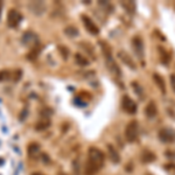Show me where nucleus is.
<instances>
[{"label": "nucleus", "instance_id": "9b49d317", "mask_svg": "<svg viewBox=\"0 0 175 175\" xmlns=\"http://www.w3.org/2000/svg\"><path fill=\"white\" fill-rule=\"evenodd\" d=\"M145 114H146V117L149 118V119H153V118L157 117L158 107L154 100H151L148 104L146 105V107H145Z\"/></svg>", "mask_w": 175, "mask_h": 175}, {"label": "nucleus", "instance_id": "6e6552de", "mask_svg": "<svg viewBox=\"0 0 175 175\" xmlns=\"http://www.w3.org/2000/svg\"><path fill=\"white\" fill-rule=\"evenodd\" d=\"M20 20H21V14L17 9H9L8 14H7V25L12 28H15L20 24Z\"/></svg>", "mask_w": 175, "mask_h": 175}, {"label": "nucleus", "instance_id": "a211bd4d", "mask_svg": "<svg viewBox=\"0 0 175 175\" xmlns=\"http://www.w3.org/2000/svg\"><path fill=\"white\" fill-rule=\"evenodd\" d=\"M132 87H133V89L135 90V92H137L138 96L139 97L141 96V98H144V96H142V95H144V92H142V88L140 87L137 82H132Z\"/></svg>", "mask_w": 175, "mask_h": 175}, {"label": "nucleus", "instance_id": "6ab92c4d", "mask_svg": "<svg viewBox=\"0 0 175 175\" xmlns=\"http://www.w3.org/2000/svg\"><path fill=\"white\" fill-rule=\"evenodd\" d=\"M65 34H68L69 36H75V35H78V30H77V28H75V27H68V28H65Z\"/></svg>", "mask_w": 175, "mask_h": 175}, {"label": "nucleus", "instance_id": "5701e85b", "mask_svg": "<svg viewBox=\"0 0 175 175\" xmlns=\"http://www.w3.org/2000/svg\"><path fill=\"white\" fill-rule=\"evenodd\" d=\"M165 154H166V157H168V158H169V159H172V160H173V159H174V158H175V153H172L170 151H168V152H166Z\"/></svg>", "mask_w": 175, "mask_h": 175}, {"label": "nucleus", "instance_id": "39448f33", "mask_svg": "<svg viewBox=\"0 0 175 175\" xmlns=\"http://www.w3.org/2000/svg\"><path fill=\"white\" fill-rule=\"evenodd\" d=\"M122 109L129 114H135L137 113V104L130 96L124 95L122 99Z\"/></svg>", "mask_w": 175, "mask_h": 175}, {"label": "nucleus", "instance_id": "2eb2a0df", "mask_svg": "<svg viewBox=\"0 0 175 175\" xmlns=\"http://www.w3.org/2000/svg\"><path fill=\"white\" fill-rule=\"evenodd\" d=\"M107 151H109V155H110V159L113 164H119L120 162V155L118 153V151H116L112 145H107Z\"/></svg>", "mask_w": 175, "mask_h": 175}, {"label": "nucleus", "instance_id": "7ed1b4c3", "mask_svg": "<svg viewBox=\"0 0 175 175\" xmlns=\"http://www.w3.org/2000/svg\"><path fill=\"white\" fill-rule=\"evenodd\" d=\"M139 135V124L137 120H132L125 129V138L129 142H134Z\"/></svg>", "mask_w": 175, "mask_h": 175}, {"label": "nucleus", "instance_id": "f03ea898", "mask_svg": "<svg viewBox=\"0 0 175 175\" xmlns=\"http://www.w3.org/2000/svg\"><path fill=\"white\" fill-rule=\"evenodd\" d=\"M100 44L103 46V47H102V52H103V54H104V56H105V61H106V65H107V68H109V70H110L113 75H116L117 77H119L122 72H120L119 67L117 65V63H116L114 60L112 59V54H111V49H110V47L105 43V42H103V43L100 42Z\"/></svg>", "mask_w": 175, "mask_h": 175}, {"label": "nucleus", "instance_id": "f3484780", "mask_svg": "<svg viewBox=\"0 0 175 175\" xmlns=\"http://www.w3.org/2000/svg\"><path fill=\"white\" fill-rule=\"evenodd\" d=\"M75 61H76V63H77L78 65H81V67L89 65V61H88L84 56H82L81 54H76V55H75Z\"/></svg>", "mask_w": 175, "mask_h": 175}, {"label": "nucleus", "instance_id": "9d476101", "mask_svg": "<svg viewBox=\"0 0 175 175\" xmlns=\"http://www.w3.org/2000/svg\"><path fill=\"white\" fill-rule=\"evenodd\" d=\"M118 57L122 60V62L124 64H126L130 69L132 70H137V64H135V62L132 60V57L127 54V52H125V50H119L118 52Z\"/></svg>", "mask_w": 175, "mask_h": 175}, {"label": "nucleus", "instance_id": "4468645a", "mask_svg": "<svg viewBox=\"0 0 175 175\" xmlns=\"http://www.w3.org/2000/svg\"><path fill=\"white\" fill-rule=\"evenodd\" d=\"M158 52L160 54V62H161L162 64L167 65V64L170 62V55H169L168 52H167L164 47H161V46L158 47Z\"/></svg>", "mask_w": 175, "mask_h": 175}, {"label": "nucleus", "instance_id": "393cba45", "mask_svg": "<svg viewBox=\"0 0 175 175\" xmlns=\"http://www.w3.org/2000/svg\"><path fill=\"white\" fill-rule=\"evenodd\" d=\"M32 175H44V174H42V173H33Z\"/></svg>", "mask_w": 175, "mask_h": 175}, {"label": "nucleus", "instance_id": "aec40b11", "mask_svg": "<svg viewBox=\"0 0 175 175\" xmlns=\"http://www.w3.org/2000/svg\"><path fill=\"white\" fill-rule=\"evenodd\" d=\"M9 76H11V74H9V71H7V70H2V71H0V81H4V79L9 78Z\"/></svg>", "mask_w": 175, "mask_h": 175}, {"label": "nucleus", "instance_id": "ddd939ff", "mask_svg": "<svg viewBox=\"0 0 175 175\" xmlns=\"http://www.w3.org/2000/svg\"><path fill=\"white\" fill-rule=\"evenodd\" d=\"M153 79H154L158 88L160 89V91L162 92V95H166V82H165L164 77L160 74H153Z\"/></svg>", "mask_w": 175, "mask_h": 175}, {"label": "nucleus", "instance_id": "f257e3e1", "mask_svg": "<svg viewBox=\"0 0 175 175\" xmlns=\"http://www.w3.org/2000/svg\"><path fill=\"white\" fill-rule=\"evenodd\" d=\"M105 157L103 152L96 147H90L88 152V160L84 165V175H96L104 166Z\"/></svg>", "mask_w": 175, "mask_h": 175}, {"label": "nucleus", "instance_id": "20e7f679", "mask_svg": "<svg viewBox=\"0 0 175 175\" xmlns=\"http://www.w3.org/2000/svg\"><path fill=\"white\" fill-rule=\"evenodd\" d=\"M158 138L164 144H173L175 142V130L172 127H162L158 133Z\"/></svg>", "mask_w": 175, "mask_h": 175}, {"label": "nucleus", "instance_id": "b1692460", "mask_svg": "<svg viewBox=\"0 0 175 175\" xmlns=\"http://www.w3.org/2000/svg\"><path fill=\"white\" fill-rule=\"evenodd\" d=\"M1 7H2V2L0 1V15H1Z\"/></svg>", "mask_w": 175, "mask_h": 175}, {"label": "nucleus", "instance_id": "0eeeda50", "mask_svg": "<svg viewBox=\"0 0 175 175\" xmlns=\"http://www.w3.org/2000/svg\"><path fill=\"white\" fill-rule=\"evenodd\" d=\"M82 21H83V25L85 27V29H87L91 35L99 34V28H98L96 24L91 20V18H89L88 15H82Z\"/></svg>", "mask_w": 175, "mask_h": 175}, {"label": "nucleus", "instance_id": "1a4fd4ad", "mask_svg": "<svg viewBox=\"0 0 175 175\" xmlns=\"http://www.w3.org/2000/svg\"><path fill=\"white\" fill-rule=\"evenodd\" d=\"M27 6L35 15H42L46 11V4L43 1H30Z\"/></svg>", "mask_w": 175, "mask_h": 175}, {"label": "nucleus", "instance_id": "423d86ee", "mask_svg": "<svg viewBox=\"0 0 175 175\" xmlns=\"http://www.w3.org/2000/svg\"><path fill=\"white\" fill-rule=\"evenodd\" d=\"M132 47H133V50L135 52V55L138 56V59L144 60L145 49H144V41H142L141 36H134L132 39Z\"/></svg>", "mask_w": 175, "mask_h": 175}, {"label": "nucleus", "instance_id": "dca6fc26", "mask_svg": "<svg viewBox=\"0 0 175 175\" xmlns=\"http://www.w3.org/2000/svg\"><path fill=\"white\" fill-rule=\"evenodd\" d=\"M122 6L126 9V12H127L129 14H133L134 11H135V4H134L133 1H122Z\"/></svg>", "mask_w": 175, "mask_h": 175}, {"label": "nucleus", "instance_id": "f8f14e48", "mask_svg": "<svg viewBox=\"0 0 175 175\" xmlns=\"http://www.w3.org/2000/svg\"><path fill=\"white\" fill-rule=\"evenodd\" d=\"M140 160L142 164H152L153 161L157 160V155L149 149H144L140 155Z\"/></svg>", "mask_w": 175, "mask_h": 175}, {"label": "nucleus", "instance_id": "4be33fe9", "mask_svg": "<svg viewBox=\"0 0 175 175\" xmlns=\"http://www.w3.org/2000/svg\"><path fill=\"white\" fill-rule=\"evenodd\" d=\"M164 167L166 170H175V164H167Z\"/></svg>", "mask_w": 175, "mask_h": 175}, {"label": "nucleus", "instance_id": "412c9836", "mask_svg": "<svg viewBox=\"0 0 175 175\" xmlns=\"http://www.w3.org/2000/svg\"><path fill=\"white\" fill-rule=\"evenodd\" d=\"M170 87H172L173 91L175 92V74L170 75Z\"/></svg>", "mask_w": 175, "mask_h": 175}]
</instances>
